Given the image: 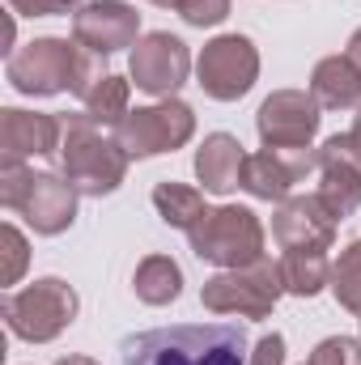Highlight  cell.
Listing matches in <instances>:
<instances>
[{
  "instance_id": "1",
  "label": "cell",
  "mask_w": 361,
  "mask_h": 365,
  "mask_svg": "<svg viewBox=\"0 0 361 365\" xmlns=\"http://www.w3.org/2000/svg\"><path fill=\"white\" fill-rule=\"evenodd\" d=\"M106 56L81 47L77 38H30L21 51L9 56L4 81L26 98H56V93H77L81 102L93 93V86L106 77Z\"/></svg>"
},
{
  "instance_id": "2",
  "label": "cell",
  "mask_w": 361,
  "mask_h": 365,
  "mask_svg": "<svg viewBox=\"0 0 361 365\" xmlns=\"http://www.w3.org/2000/svg\"><path fill=\"white\" fill-rule=\"evenodd\" d=\"M123 365H243L247 331L238 323H183L128 336L119 344Z\"/></svg>"
},
{
  "instance_id": "3",
  "label": "cell",
  "mask_w": 361,
  "mask_h": 365,
  "mask_svg": "<svg viewBox=\"0 0 361 365\" xmlns=\"http://www.w3.org/2000/svg\"><path fill=\"white\" fill-rule=\"evenodd\" d=\"M77 200H81V191L64 175L34 170L26 162H0V204L9 212L26 217V225L43 238H56V234L73 230Z\"/></svg>"
},
{
  "instance_id": "4",
  "label": "cell",
  "mask_w": 361,
  "mask_h": 365,
  "mask_svg": "<svg viewBox=\"0 0 361 365\" xmlns=\"http://www.w3.org/2000/svg\"><path fill=\"white\" fill-rule=\"evenodd\" d=\"M128 149L106 136L102 123H93L90 115H64V140H60V175L73 182L81 195L102 200L111 191H119V182L128 179Z\"/></svg>"
},
{
  "instance_id": "5",
  "label": "cell",
  "mask_w": 361,
  "mask_h": 365,
  "mask_svg": "<svg viewBox=\"0 0 361 365\" xmlns=\"http://www.w3.org/2000/svg\"><path fill=\"white\" fill-rule=\"evenodd\" d=\"M191 255L213 264V268H247L255 259H264V221L243 208V204H221L208 208L191 230H187Z\"/></svg>"
},
{
  "instance_id": "6",
  "label": "cell",
  "mask_w": 361,
  "mask_h": 365,
  "mask_svg": "<svg viewBox=\"0 0 361 365\" xmlns=\"http://www.w3.org/2000/svg\"><path fill=\"white\" fill-rule=\"evenodd\" d=\"M77 310H81V297H77V289H73L68 280H60V276H39L34 284L9 293V297L0 302V314H4V323H9V331H13L17 340H26V344H47V340H56L60 331L73 327Z\"/></svg>"
},
{
  "instance_id": "7",
  "label": "cell",
  "mask_w": 361,
  "mask_h": 365,
  "mask_svg": "<svg viewBox=\"0 0 361 365\" xmlns=\"http://www.w3.org/2000/svg\"><path fill=\"white\" fill-rule=\"evenodd\" d=\"M285 293L280 264H272L268 255L247 264V268H225L213 280H204L200 302L213 314H238V319H268Z\"/></svg>"
},
{
  "instance_id": "8",
  "label": "cell",
  "mask_w": 361,
  "mask_h": 365,
  "mask_svg": "<svg viewBox=\"0 0 361 365\" xmlns=\"http://www.w3.org/2000/svg\"><path fill=\"white\" fill-rule=\"evenodd\" d=\"M195 136V110L183 98H158L153 106L128 110V119L115 128V140L128 149V158H162L175 153Z\"/></svg>"
},
{
  "instance_id": "9",
  "label": "cell",
  "mask_w": 361,
  "mask_h": 365,
  "mask_svg": "<svg viewBox=\"0 0 361 365\" xmlns=\"http://www.w3.org/2000/svg\"><path fill=\"white\" fill-rule=\"evenodd\" d=\"M260 81V51L247 34H217L195 56V86L213 102H238Z\"/></svg>"
},
{
  "instance_id": "10",
  "label": "cell",
  "mask_w": 361,
  "mask_h": 365,
  "mask_svg": "<svg viewBox=\"0 0 361 365\" xmlns=\"http://www.w3.org/2000/svg\"><path fill=\"white\" fill-rule=\"evenodd\" d=\"M191 73V51L179 34L171 30H149L141 34V43L128 56V77L132 86L149 98H175L187 86Z\"/></svg>"
},
{
  "instance_id": "11",
  "label": "cell",
  "mask_w": 361,
  "mask_h": 365,
  "mask_svg": "<svg viewBox=\"0 0 361 365\" xmlns=\"http://www.w3.org/2000/svg\"><path fill=\"white\" fill-rule=\"evenodd\" d=\"M319 119H323V106L315 102V93L276 90L255 110V132L264 149H310V140L319 136Z\"/></svg>"
},
{
  "instance_id": "12",
  "label": "cell",
  "mask_w": 361,
  "mask_h": 365,
  "mask_svg": "<svg viewBox=\"0 0 361 365\" xmlns=\"http://www.w3.org/2000/svg\"><path fill=\"white\" fill-rule=\"evenodd\" d=\"M310 170H319V153L310 149H260V153H247L238 187L255 200L280 204Z\"/></svg>"
},
{
  "instance_id": "13",
  "label": "cell",
  "mask_w": 361,
  "mask_h": 365,
  "mask_svg": "<svg viewBox=\"0 0 361 365\" xmlns=\"http://www.w3.org/2000/svg\"><path fill=\"white\" fill-rule=\"evenodd\" d=\"M336 217L319 195H289L272 212V238L280 251H332L336 242Z\"/></svg>"
},
{
  "instance_id": "14",
  "label": "cell",
  "mask_w": 361,
  "mask_h": 365,
  "mask_svg": "<svg viewBox=\"0 0 361 365\" xmlns=\"http://www.w3.org/2000/svg\"><path fill=\"white\" fill-rule=\"evenodd\" d=\"M73 38L98 56H115L141 43V13L128 0H90L73 13Z\"/></svg>"
},
{
  "instance_id": "15",
  "label": "cell",
  "mask_w": 361,
  "mask_h": 365,
  "mask_svg": "<svg viewBox=\"0 0 361 365\" xmlns=\"http://www.w3.org/2000/svg\"><path fill=\"white\" fill-rule=\"evenodd\" d=\"M64 119L39 115L21 106L0 110V162H26V158H60Z\"/></svg>"
},
{
  "instance_id": "16",
  "label": "cell",
  "mask_w": 361,
  "mask_h": 365,
  "mask_svg": "<svg viewBox=\"0 0 361 365\" xmlns=\"http://www.w3.org/2000/svg\"><path fill=\"white\" fill-rule=\"evenodd\" d=\"M336 221L353 217L361 208V162L345 136H327L319 149V191H315Z\"/></svg>"
},
{
  "instance_id": "17",
  "label": "cell",
  "mask_w": 361,
  "mask_h": 365,
  "mask_svg": "<svg viewBox=\"0 0 361 365\" xmlns=\"http://www.w3.org/2000/svg\"><path fill=\"white\" fill-rule=\"evenodd\" d=\"M243 162H247V153H243L238 136L208 132L204 145L195 149V179L204 182V191H213V195H230L238 187V179H243Z\"/></svg>"
},
{
  "instance_id": "18",
  "label": "cell",
  "mask_w": 361,
  "mask_h": 365,
  "mask_svg": "<svg viewBox=\"0 0 361 365\" xmlns=\"http://www.w3.org/2000/svg\"><path fill=\"white\" fill-rule=\"evenodd\" d=\"M310 93L323 110H349L361 106V73L345 56H327L310 73Z\"/></svg>"
},
{
  "instance_id": "19",
  "label": "cell",
  "mask_w": 361,
  "mask_h": 365,
  "mask_svg": "<svg viewBox=\"0 0 361 365\" xmlns=\"http://www.w3.org/2000/svg\"><path fill=\"white\" fill-rule=\"evenodd\" d=\"M132 289H136V297L145 306H171V302H179V293H183V268L171 255H145L136 264Z\"/></svg>"
},
{
  "instance_id": "20",
  "label": "cell",
  "mask_w": 361,
  "mask_h": 365,
  "mask_svg": "<svg viewBox=\"0 0 361 365\" xmlns=\"http://www.w3.org/2000/svg\"><path fill=\"white\" fill-rule=\"evenodd\" d=\"M280 280H285V293H293V297L323 293L332 284L327 251H285L280 255Z\"/></svg>"
},
{
  "instance_id": "21",
  "label": "cell",
  "mask_w": 361,
  "mask_h": 365,
  "mask_svg": "<svg viewBox=\"0 0 361 365\" xmlns=\"http://www.w3.org/2000/svg\"><path fill=\"white\" fill-rule=\"evenodd\" d=\"M153 208H158V217L171 225V230H191L204 212H208V204H204V191L200 187H187V182H158L153 187Z\"/></svg>"
},
{
  "instance_id": "22",
  "label": "cell",
  "mask_w": 361,
  "mask_h": 365,
  "mask_svg": "<svg viewBox=\"0 0 361 365\" xmlns=\"http://www.w3.org/2000/svg\"><path fill=\"white\" fill-rule=\"evenodd\" d=\"M128 98H132V81H123V77H115V73H106L93 93L86 98V115H90L93 123H102V128H119L123 119H128Z\"/></svg>"
},
{
  "instance_id": "23",
  "label": "cell",
  "mask_w": 361,
  "mask_h": 365,
  "mask_svg": "<svg viewBox=\"0 0 361 365\" xmlns=\"http://www.w3.org/2000/svg\"><path fill=\"white\" fill-rule=\"evenodd\" d=\"M327 289L336 293V302L349 314H361V238H353L340 251V259L332 264V284Z\"/></svg>"
},
{
  "instance_id": "24",
  "label": "cell",
  "mask_w": 361,
  "mask_h": 365,
  "mask_svg": "<svg viewBox=\"0 0 361 365\" xmlns=\"http://www.w3.org/2000/svg\"><path fill=\"white\" fill-rule=\"evenodd\" d=\"M0 247H4V272H0V280L17 284L21 272H26V264H30V242H26V234L13 221H4L0 225Z\"/></svg>"
},
{
  "instance_id": "25",
  "label": "cell",
  "mask_w": 361,
  "mask_h": 365,
  "mask_svg": "<svg viewBox=\"0 0 361 365\" xmlns=\"http://www.w3.org/2000/svg\"><path fill=\"white\" fill-rule=\"evenodd\" d=\"M306 365H361V340L353 336H327L315 344Z\"/></svg>"
},
{
  "instance_id": "26",
  "label": "cell",
  "mask_w": 361,
  "mask_h": 365,
  "mask_svg": "<svg viewBox=\"0 0 361 365\" xmlns=\"http://www.w3.org/2000/svg\"><path fill=\"white\" fill-rule=\"evenodd\" d=\"M175 13H179L187 26L208 30V26H221V21L230 17V0H183Z\"/></svg>"
},
{
  "instance_id": "27",
  "label": "cell",
  "mask_w": 361,
  "mask_h": 365,
  "mask_svg": "<svg viewBox=\"0 0 361 365\" xmlns=\"http://www.w3.org/2000/svg\"><path fill=\"white\" fill-rule=\"evenodd\" d=\"M86 0H9V9L17 17H64V13H77Z\"/></svg>"
},
{
  "instance_id": "28",
  "label": "cell",
  "mask_w": 361,
  "mask_h": 365,
  "mask_svg": "<svg viewBox=\"0 0 361 365\" xmlns=\"http://www.w3.org/2000/svg\"><path fill=\"white\" fill-rule=\"evenodd\" d=\"M247 365H285V336H280V331L260 336V340H255V349H251V361H247Z\"/></svg>"
},
{
  "instance_id": "29",
  "label": "cell",
  "mask_w": 361,
  "mask_h": 365,
  "mask_svg": "<svg viewBox=\"0 0 361 365\" xmlns=\"http://www.w3.org/2000/svg\"><path fill=\"white\" fill-rule=\"evenodd\" d=\"M345 60H349V64H353V68L361 73V26L353 30V34H349V47H345Z\"/></svg>"
},
{
  "instance_id": "30",
  "label": "cell",
  "mask_w": 361,
  "mask_h": 365,
  "mask_svg": "<svg viewBox=\"0 0 361 365\" xmlns=\"http://www.w3.org/2000/svg\"><path fill=\"white\" fill-rule=\"evenodd\" d=\"M349 145H353V153H357V162H361V106H357V115H353V128H349Z\"/></svg>"
},
{
  "instance_id": "31",
  "label": "cell",
  "mask_w": 361,
  "mask_h": 365,
  "mask_svg": "<svg viewBox=\"0 0 361 365\" xmlns=\"http://www.w3.org/2000/svg\"><path fill=\"white\" fill-rule=\"evenodd\" d=\"M56 365H98V361L93 357H60Z\"/></svg>"
},
{
  "instance_id": "32",
  "label": "cell",
  "mask_w": 361,
  "mask_h": 365,
  "mask_svg": "<svg viewBox=\"0 0 361 365\" xmlns=\"http://www.w3.org/2000/svg\"><path fill=\"white\" fill-rule=\"evenodd\" d=\"M149 4H158V9H179L183 0H149Z\"/></svg>"
}]
</instances>
